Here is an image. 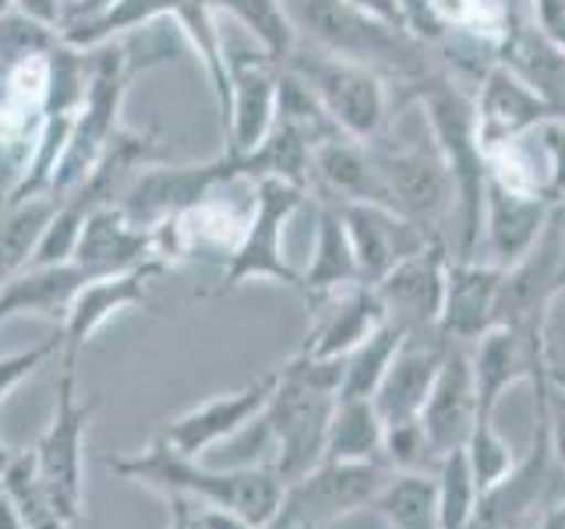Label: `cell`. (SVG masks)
<instances>
[{"instance_id": "1", "label": "cell", "mask_w": 565, "mask_h": 529, "mask_svg": "<svg viewBox=\"0 0 565 529\" xmlns=\"http://www.w3.org/2000/svg\"><path fill=\"white\" fill-rule=\"evenodd\" d=\"M106 469L124 481L141 484L163 498H188L205 508L237 511L247 522L269 529L279 516L282 490L273 466H234V469H209L199 458L173 452L163 438H152L149 449L131 455H110Z\"/></svg>"}, {"instance_id": "2", "label": "cell", "mask_w": 565, "mask_h": 529, "mask_svg": "<svg viewBox=\"0 0 565 529\" xmlns=\"http://www.w3.org/2000/svg\"><path fill=\"white\" fill-rule=\"evenodd\" d=\"M287 14L300 43L364 64L388 82L414 85L438 67L411 32L361 11L350 0H287Z\"/></svg>"}, {"instance_id": "3", "label": "cell", "mask_w": 565, "mask_h": 529, "mask_svg": "<svg viewBox=\"0 0 565 529\" xmlns=\"http://www.w3.org/2000/svg\"><path fill=\"white\" fill-rule=\"evenodd\" d=\"M411 96L424 110L435 152L441 166L449 170V181L456 191V216H459V255L473 258V247L481 240V212H484V191H488V159L481 134H477L473 117V96H467L456 85L446 67H435L428 78L411 85Z\"/></svg>"}, {"instance_id": "4", "label": "cell", "mask_w": 565, "mask_h": 529, "mask_svg": "<svg viewBox=\"0 0 565 529\" xmlns=\"http://www.w3.org/2000/svg\"><path fill=\"white\" fill-rule=\"evenodd\" d=\"M340 381L343 360H311L297 353L279 364L276 396L262 420L276 445L269 466L282 484L300 481L326 458V434L340 399Z\"/></svg>"}, {"instance_id": "5", "label": "cell", "mask_w": 565, "mask_h": 529, "mask_svg": "<svg viewBox=\"0 0 565 529\" xmlns=\"http://www.w3.org/2000/svg\"><path fill=\"white\" fill-rule=\"evenodd\" d=\"M520 25L516 0H403V29L473 82L505 57Z\"/></svg>"}, {"instance_id": "6", "label": "cell", "mask_w": 565, "mask_h": 529, "mask_svg": "<svg viewBox=\"0 0 565 529\" xmlns=\"http://www.w3.org/2000/svg\"><path fill=\"white\" fill-rule=\"evenodd\" d=\"M85 53H93V57H88L85 99L75 114V123H71L61 163L53 170V181H50L53 198H64V194H71L88 173H93L96 159L110 145V138L120 131L124 96H128V85H131V57L124 43L114 40Z\"/></svg>"}, {"instance_id": "7", "label": "cell", "mask_w": 565, "mask_h": 529, "mask_svg": "<svg viewBox=\"0 0 565 529\" xmlns=\"http://www.w3.org/2000/svg\"><path fill=\"white\" fill-rule=\"evenodd\" d=\"M305 82L315 99L326 106L332 123L353 141H375L388 131V78L364 64H353L343 57H332L308 43L294 46V53L282 64Z\"/></svg>"}, {"instance_id": "8", "label": "cell", "mask_w": 565, "mask_h": 529, "mask_svg": "<svg viewBox=\"0 0 565 529\" xmlns=\"http://www.w3.org/2000/svg\"><path fill=\"white\" fill-rule=\"evenodd\" d=\"M305 202L308 191L290 181L265 176V181L252 184V205H247L244 234L241 244L234 247V255L223 261V279L216 293H230L255 279H269V282H282L290 290H300V272L287 258L282 234H287V223L297 216Z\"/></svg>"}, {"instance_id": "9", "label": "cell", "mask_w": 565, "mask_h": 529, "mask_svg": "<svg viewBox=\"0 0 565 529\" xmlns=\"http://www.w3.org/2000/svg\"><path fill=\"white\" fill-rule=\"evenodd\" d=\"M96 406V396L78 399V364H61L57 385H53V413L32 455L35 466H40L53 516L64 526L82 522V452Z\"/></svg>"}, {"instance_id": "10", "label": "cell", "mask_w": 565, "mask_h": 529, "mask_svg": "<svg viewBox=\"0 0 565 529\" xmlns=\"http://www.w3.org/2000/svg\"><path fill=\"white\" fill-rule=\"evenodd\" d=\"M385 463H318L282 490L279 516L269 529H322L353 511L371 508L388 481Z\"/></svg>"}, {"instance_id": "11", "label": "cell", "mask_w": 565, "mask_h": 529, "mask_svg": "<svg viewBox=\"0 0 565 529\" xmlns=\"http://www.w3.org/2000/svg\"><path fill=\"white\" fill-rule=\"evenodd\" d=\"M367 152L385 184L388 208L438 234V223L456 208V191L438 152L399 145L388 134L367 141Z\"/></svg>"}, {"instance_id": "12", "label": "cell", "mask_w": 565, "mask_h": 529, "mask_svg": "<svg viewBox=\"0 0 565 529\" xmlns=\"http://www.w3.org/2000/svg\"><path fill=\"white\" fill-rule=\"evenodd\" d=\"M226 71H230V114L223 123V138H226L223 152L247 155L276 128L282 64L269 57L258 43L255 50L226 46Z\"/></svg>"}, {"instance_id": "13", "label": "cell", "mask_w": 565, "mask_h": 529, "mask_svg": "<svg viewBox=\"0 0 565 529\" xmlns=\"http://www.w3.org/2000/svg\"><path fill=\"white\" fill-rule=\"evenodd\" d=\"M230 184H241V181L223 152L216 159H209V163H191V166L156 163L149 170H141L138 181L124 191L120 208L131 223L156 229L159 223L181 216V212L212 198L220 187H230Z\"/></svg>"}, {"instance_id": "14", "label": "cell", "mask_w": 565, "mask_h": 529, "mask_svg": "<svg viewBox=\"0 0 565 529\" xmlns=\"http://www.w3.org/2000/svg\"><path fill=\"white\" fill-rule=\"evenodd\" d=\"M276 385H279V367L262 370L258 378H252L244 388H237V392L205 399L199 406H191L188 413L173 417L167 428L159 431V438H163L173 452L199 458L212 445L230 441L234 434L252 428L255 420H262L276 396Z\"/></svg>"}, {"instance_id": "15", "label": "cell", "mask_w": 565, "mask_h": 529, "mask_svg": "<svg viewBox=\"0 0 565 529\" xmlns=\"http://www.w3.org/2000/svg\"><path fill=\"white\" fill-rule=\"evenodd\" d=\"M547 328H520V325H491L470 349V367L477 381L481 413L499 410L502 396L512 385L530 381L552 370L547 360Z\"/></svg>"}, {"instance_id": "16", "label": "cell", "mask_w": 565, "mask_h": 529, "mask_svg": "<svg viewBox=\"0 0 565 529\" xmlns=\"http://www.w3.org/2000/svg\"><path fill=\"white\" fill-rule=\"evenodd\" d=\"M163 272H167V264L156 261V264H146V269H135V272L85 279L61 317V353H57L61 364H78L88 339H93L110 317H117L124 311H135V307H146L149 282Z\"/></svg>"}, {"instance_id": "17", "label": "cell", "mask_w": 565, "mask_h": 529, "mask_svg": "<svg viewBox=\"0 0 565 529\" xmlns=\"http://www.w3.org/2000/svg\"><path fill=\"white\" fill-rule=\"evenodd\" d=\"M449 247L441 237L424 244L417 255L399 261L379 282L388 322L403 325L411 335H438L441 304H446V276H449Z\"/></svg>"}, {"instance_id": "18", "label": "cell", "mask_w": 565, "mask_h": 529, "mask_svg": "<svg viewBox=\"0 0 565 529\" xmlns=\"http://www.w3.org/2000/svg\"><path fill=\"white\" fill-rule=\"evenodd\" d=\"M340 212L350 234L353 258H358V276L367 287H379L399 261H406L411 255H417L424 244L441 237L435 229H424L414 219H406L385 205L350 202V205H340Z\"/></svg>"}, {"instance_id": "19", "label": "cell", "mask_w": 565, "mask_h": 529, "mask_svg": "<svg viewBox=\"0 0 565 529\" xmlns=\"http://www.w3.org/2000/svg\"><path fill=\"white\" fill-rule=\"evenodd\" d=\"M473 117H477V134L481 145L491 149L499 141H509L516 134H526L537 128L541 120L555 117L547 99L530 85L516 67L505 61H494L481 71L473 93Z\"/></svg>"}, {"instance_id": "20", "label": "cell", "mask_w": 565, "mask_h": 529, "mask_svg": "<svg viewBox=\"0 0 565 529\" xmlns=\"http://www.w3.org/2000/svg\"><path fill=\"white\" fill-rule=\"evenodd\" d=\"M159 261L156 229H146L124 216L120 205H103L85 216L78 234V247L71 264H78L85 279L135 272Z\"/></svg>"}, {"instance_id": "21", "label": "cell", "mask_w": 565, "mask_h": 529, "mask_svg": "<svg viewBox=\"0 0 565 529\" xmlns=\"http://www.w3.org/2000/svg\"><path fill=\"white\" fill-rule=\"evenodd\" d=\"M477 417H481V399H477V381L470 367V349L449 343L446 360L438 367L431 396L420 410V428L435 445L438 458L467 445Z\"/></svg>"}, {"instance_id": "22", "label": "cell", "mask_w": 565, "mask_h": 529, "mask_svg": "<svg viewBox=\"0 0 565 529\" xmlns=\"http://www.w3.org/2000/svg\"><path fill=\"white\" fill-rule=\"evenodd\" d=\"M311 311H315V325L305 346L297 349L300 357L311 360H343L388 322L379 287H367V282L332 293Z\"/></svg>"}, {"instance_id": "23", "label": "cell", "mask_w": 565, "mask_h": 529, "mask_svg": "<svg viewBox=\"0 0 565 529\" xmlns=\"http://www.w3.org/2000/svg\"><path fill=\"white\" fill-rule=\"evenodd\" d=\"M555 455H552V438H547V423L537 413V428L530 434V449L516 463L502 484H494L491 490L481 494V505H477V516L470 529H520L530 511L541 505V498L552 487V469H555Z\"/></svg>"}, {"instance_id": "24", "label": "cell", "mask_w": 565, "mask_h": 529, "mask_svg": "<svg viewBox=\"0 0 565 529\" xmlns=\"http://www.w3.org/2000/svg\"><path fill=\"white\" fill-rule=\"evenodd\" d=\"M502 272L494 261L452 258L446 276V304L438 317V335L446 343L473 346L494 325Z\"/></svg>"}, {"instance_id": "25", "label": "cell", "mask_w": 565, "mask_h": 529, "mask_svg": "<svg viewBox=\"0 0 565 529\" xmlns=\"http://www.w3.org/2000/svg\"><path fill=\"white\" fill-rule=\"evenodd\" d=\"M555 205L537 198V194H520L502 184L488 181L484 212H481V234L488 244V255L499 269L516 264L523 255L534 251V244L552 223Z\"/></svg>"}, {"instance_id": "26", "label": "cell", "mask_w": 565, "mask_h": 529, "mask_svg": "<svg viewBox=\"0 0 565 529\" xmlns=\"http://www.w3.org/2000/svg\"><path fill=\"white\" fill-rule=\"evenodd\" d=\"M311 194L340 205L364 202L388 208V194L367 145L347 134H332L311 149Z\"/></svg>"}, {"instance_id": "27", "label": "cell", "mask_w": 565, "mask_h": 529, "mask_svg": "<svg viewBox=\"0 0 565 529\" xmlns=\"http://www.w3.org/2000/svg\"><path fill=\"white\" fill-rule=\"evenodd\" d=\"M449 343L441 335H406V343L399 346L396 360L388 364L385 378L375 392V406L385 423L396 420H417L424 402L431 396V385L438 378V367L446 360Z\"/></svg>"}, {"instance_id": "28", "label": "cell", "mask_w": 565, "mask_h": 529, "mask_svg": "<svg viewBox=\"0 0 565 529\" xmlns=\"http://www.w3.org/2000/svg\"><path fill=\"white\" fill-rule=\"evenodd\" d=\"M156 163H163V145L152 131H131V128H120L110 145L103 149V155L96 159L93 173L85 181L64 194L75 205H82L85 212L103 208V205H120L124 191H128L141 170H149Z\"/></svg>"}, {"instance_id": "29", "label": "cell", "mask_w": 565, "mask_h": 529, "mask_svg": "<svg viewBox=\"0 0 565 529\" xmlns=\"http://www.w3.org/2000/svg\"><path fill=\"white\" fill-rule=\"evenodd\" d=\"M358 258H353L350 234L343 223V212L335 202L318 198L315 212V247L308 269L300 272V293H305L308 307H318L332 293H340L347 287H358Z\"/></svg>"}, {"instance_id": "30", "label": "cell", "mask_w": 565, "mask_h": 529, "mask_svg": "<svg viewBox=\"0 0 565 529\" xmlns=\"http://www.w3.org/2000/svg\"><path fill=\"white\" fill-rule=\"evenodd\" d=\"M385 420L375 399H335L322 463H382Z\"/></svg>"}, {"instance_id": "31", "label": "cell", "mask_w": 565, "mask_h": 529, "mask_svg": "<svg viewBox=\"0 0 565 529\" xmlns=\"http://www.w3.org/2000/svg\"><path fill=\"white\" fill-rule=\"evenodd\" d=\"M170 22L181 32V40L199 53L209 85H212V96H216V106H220V123H226L230 71H226V40H223V29L216 25V11H212L209 0H177L170 11Z\"/></svg>"}, {"instance_id": "32", "label": "cell", "mask_w": 565, "mask_h": 529, "mask_svg": "<svg viewBox=\"0 0 565 529\" xmlns=\"http://www.w3.org/2000/svg\"><path fill=\"white\" fill-rule=\"evenodd\" d=\"M505 64H512L520 75L547 99L552 114L565 120V50L552 46L537 29L520 25L505 50Z\"/></svg>"}, {"instance_id": "33", "label": "cell", "mask_w": 565, "mask_h": 529, "mask_svg": "<svg viewBox=\"0 0 565 529\" xmlns=\"http://www.w3.org/2000/svg\"><path fill=\"white\" fill-rule=\"evenodd\" d=\"M371 508L385 519L388 529H441L435 473H388Z\"/></svg>"}, {"instance_id": "34", "label": "cell", "mask_w": 565, "mask_h": 529, "mask_svg": "<svg viewBox=\"0 0 565 529\" xmlns=\"http://www.w3.org/2000/svg\"><path fill=\"white\" fill-rule=\"evenodd\" d=\"M406 332L396 322H385L371 339H364L358 349L343 357V381H340V399H375L379 385L385 378L388 364L396 360L399 346L406 343Z\"/></svg>"}, {"instance_id": "35", "label": "cell", "mask_w": 565, "mask_h": 529, "mask_svg": "<svg viewBox=\"0 0 565 529\" xmlns=\"http://www.w3.org/2000/svg\"><path fill=\"white\" fill-rule=\"evenodd\" d=\"M209 4L216 14L226 11L234 22H241L255 35V43L269 53V57L287 64V57L297 46V29L282 0H209Z\"/></svg>"}, {"instance_id": "36", "label": "cell", "mask_w": 565, "mask_h": 529, "mask_svg": "<svg viewBox=\"0 0 565 529\" xmlns=\"http://www.w3.org/2000/svg\"><path fill=\"white\" fill-rule=\"evenodd\" d=\"M481 484L467 463V452L456 449L438 458L435 466V498H438V522L441 529H470L477 505H481Z\"/></svg>"}, {"instance_id": "37", "label": "cell", "mask_w": 565, "mask_h": 529, "mask_svg": "<svg viewBox=\"0 0 565 529\" xmlns=\"http://www.w3.org/2000/svg\"><path fill=\"white\" fill-rule=\"evenodd\" d=\"M0 490L8 494L14 501V508L22 511V519L29 529L35 526H46V522H61L53 516V505L46 498V487H43V476L40 466H35V455L32 452H14L11 463L0 469Z\"/></svg>"}, {"instance_id": "38", "label": "cell", "mask_w": 565, "mask_h": 529, "mask_svg": "<svg viewBox=\"0 0 565 529\" xmlns=\"http://www.w3.org/2000/svg\"><path fill=\"white\" fill-rule=\"evenodd\" d=\"M467 463L477 476V484H481V490H491L494 484H502L505 476L516 469L520 455L516 449L509 445V441L499 434V428H494V417L491 413H481L473 423V431L467 438Z\"/></svg>"}, {"instance_id": "39", "label": "cell", "mask_w": 565, "mask_h": 529, "mask_svg": "<svg viewBox=\"0 0 565 529\" xmlns=\"http://www.w3.org/2000/svg\"><path fill=\"white\" fill-rule=\"evenodd\" d=\"M382 463L393 473H435L438 452L424 434L420 420H396L385 423Z\"/></svg>"}, {"instance_id": "40", "label": "cell", "mask_w": 565, "mask_h": 529, "mask_svg": "<svg viewBox=\"0 0 565 529\" xmlns=\"http://www.w3.org/2000/svg\"><path fill=\"white\" fill-rule=\"evenodd\" d=\"M537 392V413L547 423V438H552V455L555 463L565 469V385L555 378V370H547L534 381Z\"/></svg>"}, {"instance_id": "41", "label": "cell", "mask_w": 565, "mask_h": 529, "mask_svg": "<svg viewBox=\"0 0 565 529\" xmlns=\"http://www.w3.org/2000/svg\"><path fill=\"white\" fill-rule=\"evenodd\" d=\"M61 353V335H53V339L40 343V346H29V349H18V353H8V357H0V406L4 399L14 392L18 385L25 378H32L35 370H40L50 357H57Z\"/></svg>"}, {"instance_id": "42", "label": "cell", "mask_w": 565, "mask_h": 529, "mask_svg": "<svg viewBox=\"0 0 565 529\" xmlns=\"http://www.w3.org/2000/svg\"><path fill=\"white\" fill-rule=\"evenodd\" d=\"M534 8V29L547 43L565 50V0H530Z\"/></svg>"}, {"instance_id": "43", "label": "cell", "mask_w": 565, "mask_h": 529, "mask_svg": "<svg viewBox=\"0 0 565 529\" xmlns=\"http://www.w3.org/2000/svg\"><path fill=\"white\" fill-rule=\"evenodd\" d=\"M14 11L32 18L46 29H53L61 35V18H64V0H14Z\"/></svg>"}, {"instance_id": "44", "label": "cell", "mask_w": 565, "mask_h": 529, "mask_svg": "<svg viewBox=\"0 0 565 529\" xmlns=\"http://www.w3.org/2000/svg\"><path fill=\"white\" fill-rule=\"evenodd\" d=\"M194 519H199V529H262L255 522H247L237 511H226V508H205L199 505L194 511Z\"/></svg>"}, {"instance_id": "45", "label": "cell", "mask_w": 565, "mask_h": 529, "mask_svg": "<svg viewBox=\"0 0 565 529\" xmlns=\"http://www.w3.org/2000/svg\"><path fill=\"white\" fill-rule=\"evenodd\" d=\"M350 4H358L361 11L375 14V18H382V22L396 25V29H403V0H350Z\"/></svg>"}, {"instance_id": "46", "label": "cell", "mask_w": 565, "mask_h": 529, "mask_svg": "<svg viewBox=\"0 0 565 529\" xmlns=\"http://www.w3.org/2000/svg\"><path fill=\"white\" fill-rule=\"evenodd\" d=\"M167 501H170V529H199V519H194L199 505L188 498H167Z\"/></svg>"}, {"instance_id": "47", "label": "cell", "mask_w": 565, "mask_h": 529, "mask_svg": "<svg viewBox=\"0 0 565 529\" xmlns=\"http://www.w3.org/2000/svg\"><path fill=\"white\" fill-rule=\"evenodd\" d=\"M0 529H29L25 519H22V511L14 508V501L8 498L4 490H0Z\"/></svg>"}, {"instance_id": "48", "label": "cell", "mask_w": 565, "mask_h": 529, "mask_svg": "<svg viewBox=\"0 0 565 529\" xmlns=\"http://www.w3.org/2000/svg\"><path fill=\"white\" fill-rule=\"evenodd\" d=\"M530 529H565V501L552 505V508H544L541 511V519L530 526Z\"/></svg>"}, {"instance_id": "49", "label": "cell", "mask_w": 565, "mask_h": 529, "mask_svg": "<svg viewBox=\"0 0 565 529\" xmlns=\"http://www.w3.org/2000/svg\"><path fill=\"white\" fill-rule=\"evenodd\" d=\"M11 455H14V449H8L4 441H0V469H4V466L11 463Z\"/></svg>"}, {"instance_id": "50", "label": "cell", "mask_w": 565, "mask_h": 529, "mask_svg": "<svg viewBox=\"0 0 565 529\" xmlns=\"http://www.w3.org/2000/svg\"><path fill=\"white\" fill-rule=\"evenodd\" d=\"M11 11H14V0H0V18L11 14Z\"/></svg>"}, {"instance_id": "51", "label": "cell", "mask_w": 565, "mask_h": 529, "mask_svg": "<svg viewBox=\"0 0 565 529\" xmlns=\"http://www.w3.org/2000/svg\"><path fill=\"white\" fill-rule=\"evenodd\" d=\"M282 4H287V0H282Z\"/></svg>"}]
</instances>
